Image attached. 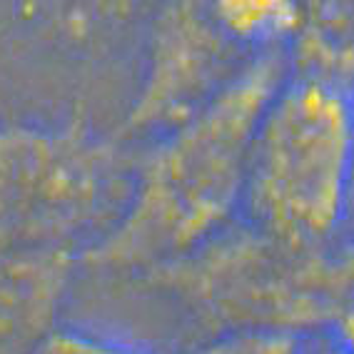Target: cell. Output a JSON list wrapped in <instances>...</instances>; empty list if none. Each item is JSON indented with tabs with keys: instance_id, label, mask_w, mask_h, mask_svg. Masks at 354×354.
<instances>
[{
	"instance_id": "6da1fadb",
	"label": "cell",
	"mask_w": 354,
	"mask_h": 354,
	"mask_svg": "<svg viewBox=\"0 0 354 354\" xmlns=\"http://www.w3.org/2000/svg\"><path fill=\"white\" fill-rule=\"evenodd\" d=\"M287 65L285 53L254 57L200 108L152 135L135 152L120 212L80 252V267L138 279L232 225L259 118Z\"/></svg>"
},
{
	"instance_id": "7a4b0ae2",
	"label": "cell",
	"mask_w": 354,
	"mask_h": 354,
	"mask_svg": "<svg viewBox=\"0 0 354 354\" xmlns=\"http://www.w3.org/2000/svg\"><path fill=\"white\" fill-rule=\"evenodd\" d=\"M138 282L170 299L207 339L332 332L354 295V245H299L237 217Z\"/></svg>"
},
{
	"instance_id": "3957f363",
	"label": "cell",
	"mask_w": 354,
	"mask_h": 354,
	"mask_svg": "<svg viewBox=\"0 0 354 354\" xmlns=\"http://www.w3.org/2000/svg\"><path fill=\"white\" fill-rule=\"evenodd\" d=\"M352 205V75L335 65H287L254 133L240 217L282 240L332 245Z\"/></svg>"
},
{
	"instance_id": "277c9868",
	"label": "cell",
	"mask_w": 354,
	"mask_h": 354,
	"mask_svg": "<svg viewBox=\"0 0 354 354\" xmlns=\"http://www.w3.org/2000/svg\"><path fill=\"white\" fill-rule=\"evenodd\" d=\"M82 118L0 122V257L77 252L120 212L135 155Z\"/></svg>"
},
{
	"instance_id": "5b68a950",
	"label": "cell",
	"mask_w": 354,
	"mask_h": 354,
	"mask_svg": "<svg viewBox=\"0 0 354 354\" xmlns=\"http://www.w3.org/2000/svg\"><path fill=\"white\" fill-rule=\"evenodd\" d=\"M77 267V252L0 257V354H32L60 324Z\"/></svg>"
},
{
	"instance_id": "8992f818",
	"label": "cell",
	"mask_w": 354,
	"mask_h": 354,
	"mask_svg": "<svg viewBox=\"0 0 354 354\" xmlns=\"http://www.w3.org/2000/svg\"><path fill=\"white\" fill-rule=\"evenodd\" d=\"M160 0H50L55 26L70 40H90L152 15Z\"/></svg>"
},
{
	"instance_id": "52a82bcc",
	"label": "cell",
	"mask_w": 354,
	"mask_h": 354,
	"mask_svg": "<svg viewBox=\"0 0 354 354\" xmlns=\"http://www.w3.org/2000/svg\"><path fill=\"white\" fill-rule=\"evenodd\" d=\"M32 354H162L158 349L118 339V337L97 335L90 329L63 327L57 324L43 337Z\"/></svg>"
},
{
	"instance_id": "ba28073f",
	"label": "cell",
	"mask_w": 354,
	"mask_h": 354,
	"mask_svg": "<svg viewBox=\"0 0 354 354\" xmlns=\"http://www.w3.org/2000/svg\"><path fill=\"white\" fill-rule=\"evenodd\" d=\"M185 354H307L299 337L290 335H225L212 337Z\"/></svg>"
},
{
	"instance_id": "9c48e42d",
	"label": "cell",
	"mask_w": 354,
	"mask_h": 354,
	"mask_svg": "<svg viewBox=\"0 0 354 354\" xmlns=\"http://www.w3.org/2000/svg\"><path fill=\"white\" fill-rule=\"evenodd\" d=\"M332 342L344 354H354V295L349 297L347 307L342 310L337 324L332 327Z\"/></svg>"
}]
</instances>
